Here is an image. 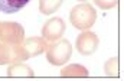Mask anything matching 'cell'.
Here are the masks:
<instances>
[{
	"label": "cell",
	"mask_w": 124,
	"mask_h": 81,
	"mask_svg": "<svg viewBox=\"0 0 124 81\" xmlns=\"http://www.w3.org/2000/svg\"><path fill=\"white\" fill-rule=\"evenodd\" d=\"M97 20V12L90 3H79L72 7L69 13L71 25L79 30H87Z\"/></svg>",
	"instance_id": "6da1fadb"
},
{
	"label": "cell",
	"mask_w": 124,
	"mask_h": 81,
	"mask_svg": "<svg viewBox=\"0 0 124 81\" xmlns=\"http://www.w3.org/2000/svg\"><path fill=\"white\" fill-rule=\"evenodd\" d=\"M72 55V45L68 39H58L54 41L51 45H48L46 51V59L52 65H63L68 62V59Z\"/></svg>",
	"instance_id": "7a4b0ae2"
},
{
	"label": "cell",
	"mask_w": 124,
	"mask_h": 81,
	"mask_svg": "<svg viewBox=\"0 0 124 81\" xmlns=\"http://www.w3.org/2000/svg\"><path fill=\"white\" fill-rule=\"evenodd\" d=\"M25 41V29L17 22H0V42L20 45Z\"/></svg>",
	"instance_id": "3957f363"
},
{
	"label": "cell",
	"mask_w": 124,
	"mask_h": 81,
	"mask_svg": "<svg viewBox=\"0 0 124 81\" xmlns=\"http://www.w3.org/2000/svg\"><path fill=\"white\" fill-rule=\"evenodd\" d=\"M98 45H100V39L98 36L90 32V30H85L82 32L81 35H78L77 41H75V48L77 51L84 56H88V55H93L97 49H98Z\"/></svg>",
	"instance_id": "277c9868"
},
{
	"label": "cell",
	"mask_w": 124,
	"mask_h": 81,
	"mask_svg": "<svg viewBox=\"0 0 124 81\" xmlns=\"http://www.w3.org/2000/svg\"><path fill=\"white\" fill-rule=\"evenodd\" d=\"M48 48V44L43 38H39V36H32L25 39L22 44H20V49H22V54L25 61L29 59L32 56H38L42 52H45Z\"/></svg>",
	"instance_id": "5b68a950"
},
{
	"label": "cell",
	"mask_w": 124,
	"mask_h": 81,
	"mask_svg": "<svg viewBox=\"0 0 124 81\" xmlns=\"http://www.w3.org/2000/svg\"><path fill=\"white\" fill-rule=\"evenodd\" d=\"M65 29H66V25H65L63 19H61V18H52L42 27V38L46 42L48 41H52V42L58 41L65 33Z\"/></svg>",
	"instance_id": "8992f818"
},
{
	"label": "cell",
	"mask_w": 124,
	"mask_h": 81,
	"mask_svg": "<svg viewBox=\"0 0 124 81\" xmlns=\"http://www.w3.org/2000/svg\"><path fill=\"white\" fill-rule=\"evenodd\" d=\"M19 61H25L20 45L0 42V65L13 64V62H19Z\"/></svg>",
	"instance_id": "52a82bcc"
},
{
	"label": "cell",
	"mask_w": 124,
	"mask_h": 81,
	"mask_svg": "<svg viewBox=\"0 0 124 81\" xmlns=\"http://www.w3.org/2000/svg\"><path fill=\"white\" fill-rule=\"evenodd\" d=\"M7 75L9 77H17V78H31V77H33V70L29 65L19 61V62H13L9 65Z\"/></svg>",
	"instance_id": "ba28073f"
},
{
	"label": "cell",
	"mask_w": 124,
	"mask_h": 81,
	"mask_svg": "<svg viewBox=\"0 0 124 81\" xmlns=\"http://www.w3.org/2000/svg\"><path fill=\"white\" fill-rule=\"evenodd\" d=\"M61 77L63 78H85L88 77V70L79 64H71L61 70Z\"/></svg>",
	"instance_id": "9c48e42d"
},
{
	"label": "cell",
	"mask_w": 124,
	"mask_h": 81,
	"mask_svg": "<svg viewBox=\"0 0 124 81\" xmlns=\"http://www.w3.org/2000/svg\"><path fill=\"white\" fill-rule=\"evenodd\" d=\"M29 0H0V12L3 13H16L25 7Z\"/></svg>",
	"instance_id": "30bf717a"
},
{
	"label": "cell",
	"mask_w": 124,
	"mask_h": 81,
	"mask_svg": "<svg viewBox=\"0 0 124 81\" xmlns=\"http://www.w3.org/2000/svg\"><path fill=\"white\" fill-rule=\"evenodd\" d=\"M63 0H39V12L42 15H52L62 6Z\"/></svg>",
	"instance_id": "8fae6325"
},
{
	"label": "cell",
	"mask_w": 124,
	"mask_h": 81,
	"mask_svg": "<svg viewBox=\"0 0 124 81\" xmlns=\"http://www.w3.org/2000/svg\"><path fill=\"white\" fill-rule=\"evenodd\" d=\"M104 72L108 77H117L118 75V58H110L105 64H104Z\"/></svg>",
	"instance_id": "7c38bea8"
},
{
	"label": "cell",
	"mask_w": 124,
	"mask_h": 81,
	"mask_svg": "<svg viewBox=\"0 0 124 81\" xmlns=\"http://www.w3.org/2000/svg\"><path fill=\"white\" fill-rule=\"evenodd\" d=\"M94 3L102 10H110L118 4V0H94Z\"/></svg>",
	"instance_id": "4fadbf2b"
},
{
	"label": "cell",
	"mask_w": 124,
	"mask_h": 81,
	"mask_svg": "<svg viewBox=\"0 0 124 81\" xmlns=\"http://www.w3.org/2000/svg\"><path fill=\"white\" fill-rule=\"evenodd\" d=\"M78 1H87V0H78Z\"/></svg>",
	"instance_id": "5bb4252c"
}]
</instances>
